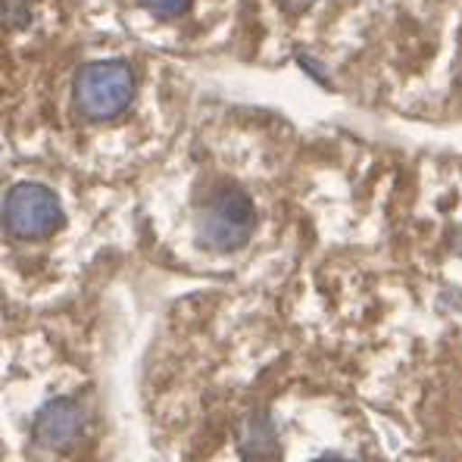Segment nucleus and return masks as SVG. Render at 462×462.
<instances>
[{
	"label": "nucleus",
	"mask_w": 462,
	"mask_h": 462,
	"mask_svg": "<svg viewBox=\"0 0 462 462\" xmlns=\"http://www.w3.org/2000/svg\"><path fill=\"white\" fill-rule=\"evenodd\" d=\"M241 453L250 462H263V459L275 457V431H272L266 416H254L247 422V431H244V440H241Z\"/></svg>",
	"instance_id": "39448f33"
},
{
	"label": "nucleus",
	"mask_w": 462,
	"mask_h": 462,
	"mask_svg": "<svg viewBox=\"0 0 462 462\" xmlns=\"http://www.w3.org/2000/svg\"><path fill=\"white\" fill-rule=\"evenodd\" d=\"M134 94V79L125 63H91L81 69L76 85L79 110L88 119H113L128 106Z\"/></svg>",
	"instance_id": "f257e3e1"
},
{
	"label": "nucleus",
	"mask_w": 462,
	"mask_h": 462,
	"mask_svg": "<svg viewBox=\"0 0 462 462\" xmlns=\"http://www.w3.org/2000/svg\"><path fill=\"white\" fill-rule=\"evenodd\" d=\"M85 434V416L72 400H51L35 419V438L47 450H69Z\"/></svg>",
	"instance_id": "20e7f679"
},
{
	"label": "nucleus",
	"mask_w": 462,
	"mask_h": 462,
	"mask_svg": "<svg viewBox=\"0 0 462 462\" xmlns=\"http://www.w3.org/2000/svg\"><path fill=\"white\" fill-rule=\"evenodd\" d=\"M254 226H256V213L250 197L237 191V188H226V191L216 194V200L203 213L200 237L207 247L228 254V250H237L250 241Z\"/></svg>",
	"instance_id": "7ed1b4c3"
},
{
	"label": "nucleus",
	"mask_w": 462,
	"mask_h": 462,
	"mask_svg": "<svg viewBox=\"0 0 462 462\" xmlns=\"http://www.w3.org/2000/svg\"><path fill=\"white\" fill-rule=\"evenodd\" d=\"M312 462H350V459H341V457H322V459H312Z\"/></svg>",
	"instance_id": "0eeeda50"
},
{
	"label": "nucleus",
	"mask_w": 462,
	"mask_h": 462,
	"mask_svg": "<svg viewBox=\"0 0 462 462\" xmlns=\"http://www.w3.org/2000/svg\"><path fill=\"white\" fill-rule=\"evenodd\" d=\"M144 4L160 16H179V13H185L191 6V0H144Z\"/></svg>",
	"instance_id": "423d86ee"
},
{
	"label": "nucleus",
	"mask_w": 462,
	"mask_h": 462,
	"mask_svg": "<svg viewBox=\"0 0 462 462\" xmlns=\"http://www.w3.org/2000/svg\"><path fill=\"white\" fill-rule=\"evenodd\" d=\"M4 222L10 235L38 241V237H47L51 231L63 226V207H60L57 194L51 188L25 181V185H16L6 194Z\"/></svg>",
	"instance_id": "f03ea898"
}]
</instances>
